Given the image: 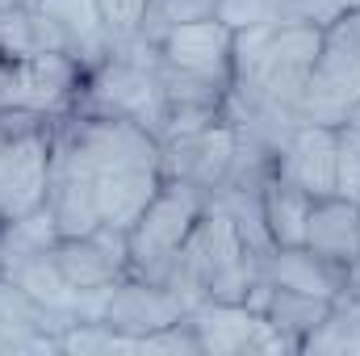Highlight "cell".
Here are the masks:
<instances>
[{
  "mask_svg": "<svg viewBox=\"0 0 360 356\" xmlns=\"http://www.w3.org/2000/svg\"><path fill=\"white\" fill-rule=\"evenodd\" d=\"M210 205V193L197 189L193 180L164 177L160 193L147 201V210L134 218V227L126 231V248H130V276H147V281H168L172 265L180 260L188 235L197 231L201 214Z\"/></svg>",
  "mask_w": 360,
  "mask_h": 356,
  "instance_id": "1",
  "label": "cell"
},
{
  "mask_svg": "<svg viewBox=\"0 0 360 356\" xmlns=\"http://www.w3.org/2000/svg\"><path fill=\"white\" fill-rule=\"evenodd\" d=\"M51 151H55V122L30 126L0 143V227L46 205Z\"/></svg>",
  "mask_w": 360,
  "mask_h": 356,
  "instance_id": "2",
  "label": "cell"
},
{
  "mask_svg": "<svg viewBox=\"0 0 360 356\" xmlns=\"http://www.w3.org/2000/svg\"><path fill=\"white\" fill-rule=\"evenodd\" d=\"M42 51H68L84 68H96L113 55V38L101 21L96 0H25Z\"/></svg>",
  "mask_w": 360,
  "mask_h": 356,
  "instance_id": "3",
  "label": "cell"
},
{
  "mask_svg": "<svg viewBox=\"0 0 360 356\" xmlns=\"http://www.w3.org/2000/svg\"><path fill=\"white\" fill-rule=\"evenodd\" d=\"M155 55L168 68L218 80V84H235V30L226 21H218L214 13L172 25L155 42Z\"/></svg>",
  "mask_w": 360,
  "mask_h": 356,
  "instance_id": "4",
  "label": "cell"
},
{
  "mask_svg": "<svg viewBox=\"0 0 360 356\" xmlns=\"http://www.w3.org/2000/svg\"><path fill=\"white\" fill-rule=\"evenodd\" d=\"M188 319V302L180 298L172 285L164 281H147V276H122L109 298H105V314L101 323H109L113 331H126L134 340H147L155 331H168Z\"/></svg>",
  "mask_w": 360,
  "mask_h": 356,
  "instance_id": "5",
  "label": "cell"
},
{
  "mask_svg": "<svg viewBox=\"0 0 360 356\" xmlns=\"http://www.w3.org/2000/svg\"><path fill=\"white\" fill-rule=\"evenodd\" d=\"M160 151H164V177L193 180L197 189L218 193L231 180L235 160H239V126H235L231 113H222L205 130L176 139V143H164Z\"/></svg>",
  "mask_w": 360,
  "mask_h": 356,
  "instance_id": "6",
  "label": "cell"
},
{
  "mask_svg": "<svg viewBox=\"0 0 360 356\" xmlns=\"http://www.w3.org/2000/svg\"><path fill=\"white\" fill-rule=\"evenodd\" d=\"M201 352H285L293 348L269 327V319L248 302H197L188 310Z\"/></svg>",
  "mask_w": 360,
  "mask_h": 356,
  "instance_id": "7",
  "label": "cell"
},
{
  "mask_svg": "<svg viewBox=\"0 0 360 356\" xmlns=\"http://www.w3.org/2000/svg\"><path fill=\"white\" fill-rule=\"evenodd\" d=\"M55 265L63 268L68 285L76 293L89 289H109L130 272V248H126V231L117 227H96L89 235H72L55 243Z\"/></svg>",
  "mask_w": 360,
  "mask_h": 356,
  "instance_id": "8",
  "label": "cell"
},
{
  "mask_svg": "<svg viewBox=\"0 0 360 356\" xmlns=\"http://www.w3.org/2000/svg\"><path fill=\"white\" fill-rule=\"evenodd\" d=\"M272 168L293 180L302 193L331 197L335 193V168H340V130L331 126H293L281 151L272 155Z\"/></svg>",
  "mask_w": 360,
  "mask_h": 356,
  "instance_id": "9",
  "label": "cell"
},
{
  "mask_svg": "<svg viewBox=\"0 0 360 356\" xmlns=\"http://www.w3.org/2000/svg\"><path fill=\"white\" fill-rule=\"evenodd\" d=\"M314 256L331 260L335 268H344L352 276V285H360V205L352 197H319L310 205L306 218V239H302Z\"/></svg>",
  "mask_w": 360,
  "mask_h": 356,
  "instance_id": "10",
  "label": "cell"
},
{
  "mask_svg": "<svg viewBox=\"0 0 360 356\" xmlns=\"http://www.w3.org/2000/svg\"><path fill=\"white\" fill-rule=\"evenodd\" d=\"M248 306H256L269 319L272 331L281 340H289L293 348H302L335 310V302H327V298H310V293H293V289L272 285L264 276V268H260V276H256V285L248 293Z\"/></svg>",
  "mask_w": 360,
  "mask_h": 356,
  "instance_id": "11",
  "label": "cell"
},
{
  "mask_svg": "<svg viewBox=\"0 0 360 356\" xmlns=\"http://www.w3.org/2000/svg\"><path fill=\"white\" fill-rule=\"evenodd\" d=\"M260 268H264V276L272 285L293 289V293H310V298H327V302H340L352 289V276L344 268H335L331 260L314 256L306 243H297V248H269Z\"/></svg>",
  "mask_w": 360,
  "mask_h": 356,
  "instance_id": "12",
  "label": "cell"
},
{
  "mask_svg": "<svg viewBox=\"0 0 360 356\" xmlns=\"http://www.w3.org/2000/svg\"><path fill=\"white\" fill-rule=\"evenodd\" d=\"M310 205H314V197L302 193L293 180H285L276 168L260 177V218H264L272 248H297L306 239Z\"/></svg>",
  "mask_w": 360,
  "mask_h": 356,
  "instance_id": "13",
  "label": "cell"
},
{
  "mask_svg": "<svg viewBox=\"0 0 360 356\" xmlns=\"http://www.w3.org/2000/svg\"><path fill=\"white\" fill-rule=\"evenodd\" d=\"M42 55L34 17L25 4H0V59H30Z\"/></svg>",
  "mask_w": 360,
  "mask_h": 356,
  "instance_id": "14",
  "label": "cell"
},
{
  "mask_svg": "<svg viewBox=\"0 0 360 356\" xmlns=\"http://www.w3.org/2000/svg\"><path fill=\"white\" fill-rule=\"evenodd\" d=\"M281 4L285 0H214V17L226 21L239 34V30H252V25L281 21Z\"/></svg>",
  "mask_w": 360,
  "mask_h": 356,
  "instance_id": "15",
  "label": "cell"
},
{
  "mask_svg": "<svg viewBox=\"0 0 360 356\" xmlns=\"http://www.w3.org/2000/svg\"><path fill=\"white\" fill-rule=\"evenodd\" d=\"M147 4L151 0H96L101 21H105V30H109L113 42H134L139 38L143 17H147Z\"/></svg>",
  "mask_w": 360,
  "mask_h": 356,
  "instance_id": "16",
  "label": "cell"
},
{
  "mask_svg": "<svg viewBox=\"0 0 360 356\" xmlns=\"http://www.w3.org/2000/svg\"><path fill=\"white\" fill-rule=\"evenodd\" d=\"M344 130H352V134H360V101L352 105V113H348V122H344Z\"/></svg>",
  "mask_w": 360,
  "mask_h": 356,
  "instance_id": "17",
  "label": "cell"
},
{
  "mask_svg": "<svg viewBox=\"0 0 360 356\" xmlns=\"http://www.w3.org/2000/svg\"><path fill=\"white\" fill-rule=\"evenodd\" d=\"M0 4H25V0H0Z\"/></svg>",
  "mask_w": 360,
  "mask_h": 356,
  "instance_id": "18",
  "label": "cell"
},
{
  "mask_svg": "<svg viewBox=\"0 0 360 356\" xmlns=\"http://www.w3.org/2000/svg\"><path fill=\"white\" fill-rule=\"evenodd\" d=\"M348 134H352V130H348ZM356 139H360V134H356Z\"/></svg>",
  "mask_w": 360,
  "mask_h": 356,
  "instance_id": "19",
  "label": "cell"
},
{
  "mask_svg": "<svg viewBox=\"0 0 360 356\" xmlns=\"http://www.w3.org/2000/svg\"><path fill=\"white\" fill-rule=\"evenodd\" d=\"M356 205H360V197H356Z\"/></svg>",
  "mask_w": 360,
  "mask_h": 356,
  "instance_id": "20",
  "label": "cell"
}]
</instances>
